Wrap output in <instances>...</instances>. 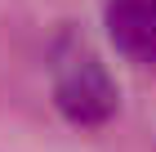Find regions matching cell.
I'll return each mask as SVG.
<instances>
[{"label":"cell","mask_w":156,"mask_h":152,"mask_svg":"<svg viewBox=\"0 0 156 152\" xmlns=\"http://www.w3.org/2000/svg\"><path fill=\"white\" fill-rule=\"evenodd\" d=\"M49 85H54L58 112L72 125H107L116 117L120 90L112 81L107 63L72 32H62L49 49Z\"/></svg>","instance_id":"obj_1"},{"label":"cell","mask_w":156,"mask_h":152,"mask_svg":"<svg viewBox=\"0 0 156 152\" xmlns=\"http://www.w3.org/2000/svg\"><path fill=\"white\" fill-rule=\"evenodd\" d=\"M103 23L125 58L156 63V0H107Z\"/></svg>","instance_id":"obj_2"}]
</instances>
